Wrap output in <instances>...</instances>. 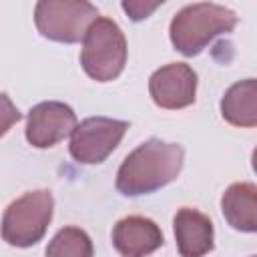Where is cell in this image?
I'll return each mask as SVG.
<instances>
[{
	"label": "cell",
	"mask_w": 257,
	"mask_h": 257,
	"mask_svg": "<svg viewBox=\"0 0 257 257\" xmlns=\"http://www.w3.org/2000/svg\"><path fill=\"white\" fill-rule=\"evenodd\" d=\"M185 161V151L177 143L149 139L126 155L116 173V191L124 197L155 193L173 183Z\"/></svg>",
	"instance_id": "1"
},
{
	"label": "cell",
	"mask_w": 257,
	"mask_h": 257,
	"mask_svg": "<svg viewBox=\"0 0 257 257\" xmlns=\"http://www.w3.org/2000/svg\"><path fill=\"white\" fill-rule=\"evenodd\" d=\"M235 26L237 16L233 10L213 2H195L173 16L169 36L175 50L185 56H197L217 36L233 32Z\"/></svg>",
	"instance_id": "2"
},
{
	"label": "cell",
	"mask_w": 257,
	"mask_h": 257,
	"mask_svg": "<svg viewBox=\"0 0 257 257\" xmlns=\"http://www.w3.org/2000/svg\"><path fill=\"white\" fill-rule=\"evenodd\" d=\"M80 64L96 82H110L120 76L126 64V38L120 26L98 16L82 38Z\"/></svg>",
	"instance_id": "3"
},
{
	"label": "cell",
	"mask_w": 257,
	"mask_h": 257,
	"mask_svg": "<svg viewBox=\"0 0 257 257\" xmlns=\"http://www.w3.org/2000/svg\"><path fill=\"white\" fill-rule=\"evenodd\" d=\"M52 213H54V199L48 189H36L24 193L16 201H12L2 215V225H0L2 239L8 245L20 249L36 245L44 237L52 221Z\"/></svg>",
	"instance_id": "4"
},
{
	"label": "cell",
	"mask_w": 257,
	"mask_h": 257,
	"mask_svg": "<svg viewBox=\"0 0 257 257\" xmlns=\"http://www.w3.org/2000/svg\"><path fill=\"white\" fill-rule=\"evenodd\" d=\"M96 18V6L86 0H40L34 8L38 32L62 44L80 42Z\"/></svg>",
	"instance_id": "5"
},
{
	"label": "cell",
	"mask_w": 257,
	"mask_h": 257,
	"mask_svg": "<svg viewBox=\"0 0 257 257\" xmlns=\"http://www.w3.org/2000/svg\"><path fill=\"white\" fill-rule=\"evenodd\" d=\"M128 128L126 120L108 116H90L70 133V155L80 165H100L120 145Z\"/></svg>",
	"instance_id": "6"
},
{
	"label": "cell",
	"mask_w": 257,
	"mask_h": 257,
	"mask_svg": "<svg viewBox=\"0 0 257 257\" xmlns=\"http://www.w3.org/2000/svg\"><path fill=\"white\" fill-rule=\"evenodd\" d=\"M76 124L72 106L58 100H44L32 106L26 116V141L36 149H50L64 141Z\"/></svg>",
	"instance_id": "7"
},
{
	"label": "cell",
	"mask_w": 257,
	"mask_h": 257,
	"mask_svg": "<svg viewBox=\"0 0 257 257\" xmlns=\"http://www.w3.org/2000/svg\"><path fill=\"white\" fill-rule=\"evenodd\" d=\"M149 92L157 106L167 110L185 108L195 102L197 72L185 62H171L157 68L149 78Z\"/></svg>",
	"instance_id": "8"
},
{
	"label": "cell",
	"mask_w": 257,
	"mask_h": 257,
	"mask_svg": "<svg viewBox=\"0 0 257 257\" xmlns=\"http://www.w3.org/2000/svg\"><path fill=\"white\" fill-rule=\"evenodd\" d=\"M161 227L141 215H128L120 219L112 229V245L120 257H147L163 247Z\"/></svg>",
	"instance_id": "9"
},
{
	"label": "cell",
	"mask_w": 257,
	"mask_h": 257,
	"mask_svg": "<svg viewBox=\"0 0 257 257\" xmlns=\"http://www.w3.org/2000/svg\"><path fill=\"white\" fill-rule=\"evenodd\" d=\"M177 251L181 257H203L215 247V229L207 215L197 209L183 207L173 219Z\"/></svg>",
	"instance_id": "10"
},
{
	"label": "cell",
	"mask_w": 257,
	"mask_h": 257,
	"mask_svg": "<svg viewBox=\"0 0 257 257\" xmlns=\"http://www.w3.org/2000/svg\"><path fill=\"white\" fill-rule=\"evenodd\" d=\"M225 221L243 233L257 231V187L253 183H233L221 197Z\"/></svg>",
	"instance_id": "11"
},
{
	"label": "cell",
	"mask_w": 257,
	"mask_h": 257,
	"mask_svg": "<svg viewBox=\"0 0 257 257\" xmlns=\"http://www.w3.org/2000/svg\"><path fill=\"white\" fill-rule=\"evenodd\" d=\"M221 116L243 128H253L257 124V82L255 78H245L227 88L221 98Z\"/></svg>",
	"instance_id": "12"
},
{
	"label": "cell",
	"mask_w": 257,
	"mask_h": 257,
	"mask_svg": "<svg viewBox=\"0 0 257 257\" xmlns=\"http://www.w3.org/2000/svg\"><path fill=\"white\" fill-rule=\"evenodd\" d=\"M92 241L86 231L78 227L60 229L46 247V257H92Z\"/></svg>",
	"instance_id": "13"
},
{
	"label": "cell",
	"mask_w": 257,
	"mask_h": 257,
	"mask_svg": "<svg viewBox=\"0 0 257 257\" xmlns=\"http://www.w3.org/2000/svg\"><path fill=\"white\" fill-rule=\"evenodd\" d=\"M22 118L20 110L16 108V104L10 100L8 94L0 92V137H4L12 124H16Z\"/></svg>",
	"instance_id": "14"
},
{
	"label": "cell",
	"mask_w": 257,
	"mask_h": 257,
	"mask_svg": "<svg viewBox=\"0 0 257 257\" xmlns=\"http://www.w3.org/2000/svg\"><path fill=\"white\" fill-rule=\"evenodd\" d=\"M163 4V0H157V2H143V0H128V2H122V10L131 16V20L139 22L143 18H149L159 6Z\"/></svg>",
	"instance_id": "15"
}]
</instances>
